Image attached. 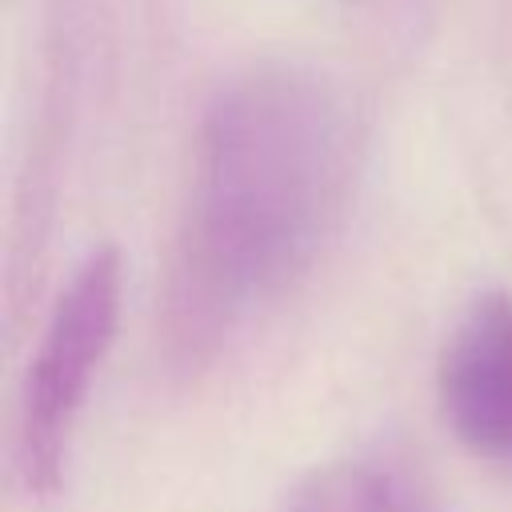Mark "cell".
<instances>
[{
    "label": "cell",
    "instance_id": "cell-1",
    "mask_svg": "<svg viewBox=\"0 0 512 512\" xmlns=\"http://www.w3.org/2000/svg\"><path fill=\"white\" fill-rule=\"evenodd\" d=\"M352 168V104L320 68L252 64L212 92L164 276L176 368L212 364L292 296L340 228Z\"/></svg>",
    "mask_w": 512,
    "mask_h": 512
},
{
    "label": "cell",
    "instance_id": "cell-2",
    "mask_svg": "<svg viewBox=\"0 0 512 512\" xmlns=\"http://www.w3.org/2000/svg\"><path fill=\"white\" fill-rule=\"evenodd\" d=\"M120 292L124 264L116 244L88 248L40 328L20 380L12 432V464L32 500H48L64 484L76 424L116 340Z\"/></svg>",
    "mask_w": 512,
    "mask_h": 512
},
{
    "label": "cell",
    "instance_id": "cell-3",
    "mask_svg": "<svg viewBox=\"0 0 512 512\" xmlns=\"http://www.w3.org/2000/svg\"><path fill=\"white\" fill-rule=\"evenodd\" d=\"M436 396L468 452L512 464V292L476 296L452 324L436 364Z\"/></svg>",
    "mask_w": 512,
    "mask_h": 512
},
{
    "label": "cell",
    "instance_id": "cell-4",
    "mask_svg": "<svg viewBox=\"0 0 512 512\" xmlns=\"http://www.w3.org/2000/svg\"><path fill=\"white\" fill-rule=\"evenodd\" d=\"M280 512H444L420 468L392 452H348L312 468Z\"/></svg>",
    "mask_w": 512,
    "mask_h": 512
}]
</instances>
